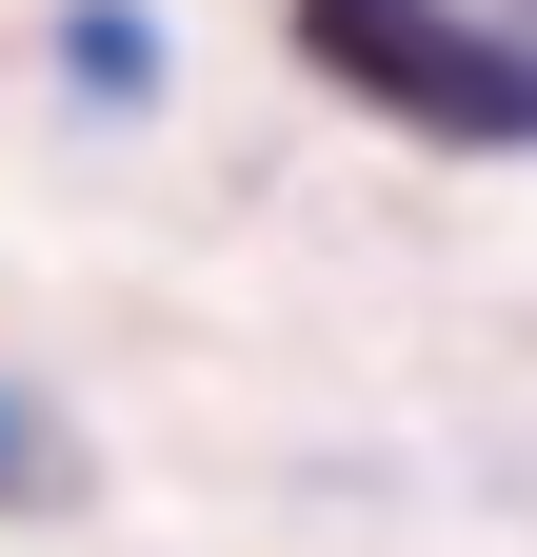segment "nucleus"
<instances>
[{"label":"nucleus","mask_w":537,"mask_h":557,"mask_svg":"<svg viewBox=\"0 0 537 557\" xmlns=\"http://www.w3.org/2000/svg\"><path fill=\"white\" fill-rule=\"evenodd\" d=\"M0 498H40V418L21 398H0Z\"/></svg>","instance_id":"obj_3"},{"label":"nucleus","mask_w":537,"mask_h":557,"mask_svg":"<svg viewBox=\"0 0 537 557\" xmlns=\"http://www.w3.org/2000/svg\"><path fill=\"white\" fill-rule=\"evenodd\" d=\"M279 40L339 100H378L398 139H458V160H537V40L458 21V0H279Z\"/></svg>","instance_id":"obj_1"},{"label":"nucleus","mask_w":537,"mask_h":557,"mask_svg":"<svg viewBox=\"0 0 537 557\" xmlns=\"http://www.w3.org/2000/svg\"><path fill=\"white\" fill-rule=\"evenodd\" d=\"M60 81L80 100H160V21L140 0H80V21H60Z\"/></svg>","instance_id":"obj_2"}]
</instances>
